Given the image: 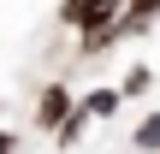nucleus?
Masks as SVG:
<instances>
[{"label": "nucleus", "mask_w": 160, "mask_h": 154, "mask_svg": "<svg viewBox=\"0 0 160 154\" xmlns=\"http://www.w3.org/2000/svg\"><path fill=\"white\" fill-rule=\"evenodd\" d=\"M65 113H71V95H65V89H48V95H42V125H59Z\"/></svg>", "instance_id": "nucleus-1"}, {"label": "nucleus", "mask_w": 160, "mask_h": 154, "mask_svg": "<svg viewBox=\"0 0 160 154\" xmlns=\"http://www.w3.org/2000/svg\"><path fill=\"white\" fill-rule=\"evenodd\" d=\"M113 107H119V95H113V89H95V95L83 101V113H95V119H107Z\"/></svg>", "instance_id": "nucleus-2"}, {"label": "nucleus", "mask_w": 160, "mask_h": 154, "mask_svg": "<svg viewBox=\"0 0 160 154\" xmlns=\"http://www.w3.org/2000/svg\"><path fill=\"white\" fill-rule=\"evenodd\" d=\"M137 142H142V148H160V113L142 125V131H137Z\"/></svg>", "instance_id": "nucleus-3"}, {"label": "nucleus", "mask_w": 160, "mask_h": 154, "mask_svg": "<svg viewBox=\"0 0 160 154\" xmlns=\"http://www.w3.org/2000/svg\"><path fill=\"white\" fill-rule=\"evenodd\" d=\"M6 148H12V137H6V131H0V154H6Z\"/></svg>", "instance_id": "nucleus-4"}]
</instances>
